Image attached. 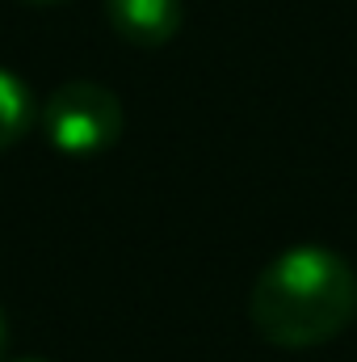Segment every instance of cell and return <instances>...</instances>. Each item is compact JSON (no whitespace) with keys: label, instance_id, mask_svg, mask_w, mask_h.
Returning <instances> with one entry per match:
<instances>
[{"label":"cell","instance_id":"6da1fadb","mask_svg":"<svg viewBox=\"0 0 357 362\" xmlns=\"http://www.w3.org/2000/svg\"><path fill=\"white\" fill-rule=\"evenodd\" d=\"M357 316V274L328 245H290L257 274L248 320L277 350H315L337 341Z\"/></svg>","mask_w":357,"mask_h":362},{"label":"cell","instance_id":"7a4b0ae2","mask_svg":"<svg viewBox=\"0 0 357 362\" xmlns=\"http://www.w3.org/2000/svg\"><path fill=\"white\" fill-rule=\"evenodd\" d=\"M42 135L63 156H101L126 131L122 97L101 81H63L38 110Z\"/></svg>","mask_w":357,"mask_h":362},{"label":"cell","instance_id":"3957f363","mask_svg":"<svg viewBox=\"0 0 357 362\" xmlns=\"http://www.w3.org/2000/svg\"><path fill=\"white\" fill-rule=\"evenodd\" d=\"M105 17L122 42L139 51H156L181 34L185 0H105Z\"/></svg>","mask_w":357,"mask_h":362},{"label":"cell","instance_id":"277c9868","mask_svg":"<svg viewBox=\"0 0 357 362\" xmlns=\"http://www.w3.org/2000/svg\"><path fill=\"white\" fill-rule=\"evenodd\" d=\"M34 122H38V105H34L30 85L17 72L0 68V152L21 144Z\"/></svg>","mask_w":357,"mask_h":362},{"label":"cell","instance_id":"5b68a950","mask_svg":"<svg viewBox=\"0 0 357 362\" xmlns=\"http://www.w3.org/2000/svg\"><path fill=\"white\" fill-rule=\"evenodd\" d=\"M4 346H8V320H4V312H0V358H4Z\"/></svg>","mask_w":357,"mask_h":362},{"label":"cell","instance_id":"8992f818","mask_svg":"<svg viewBox=\"0 0 357 362\" xmlns=\"http://www.w3.org/2000/svg\"><path fill=\"white\" fill-rule=\"evenodd\" d=\"M21 4H34V8H47V4H63V0H21Z\"/></svg>","mask_w":357,"mask_h":362},{"label":"cell","instance_id":"52a82bcc","mask_svg":"<svg viewBox=\"0 0 357 362\" xmlns=\"http://www.w3.org/2000/svg\"><path fill=\"white\" fill-rule=\"evenodd\" d=\"M13 362H47V358H13Z\"/></svg>","mask_w":357,"mask_h":362}]
</instances>
